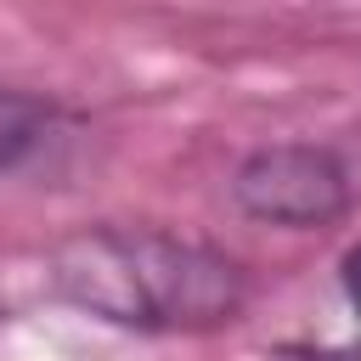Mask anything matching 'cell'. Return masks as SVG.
I'll return each mask as SVG.
<instances>
[{"instance_id": "1", "label": "cell", "mask_w": 361, "mask_h": 361, "mask_svg": "<svg viewBox=\"0 0 361 361\" xmlns=\"http://www.w3.org/2000/svg\"><path fill=\"white\" fill-rule=\"evenodd\" d=\"M45 282L62 305L124 333H220L254 299V276L231 248L130 220L68 231L45 259Z\"/></svg>"}, {"instance_id": "2", "label": "cell", "mask_w": 361, "mask_h": 361, "mask_svg": "<svg viewBox=\"0 0 361 361\" xmlns=\"http://www.w3.org/2000/svg\"><path fill=\"white\" fill-rule=\"evenodd\" d=\"M237 214L282 231H322L355 209V175L327 141H259L226 180Z\"/></svg>"}, {"instance_id": "3", "label": "cell", "mask_w": 361, "mask_h": 361, "mask_svg": "<svg viewBox=\"0 0 361 361\" xmlns=\"http://www.w3.org/2000/svg\"><path fill=\"white\" fill-rule=\"evenodd\" d=\"M62 130V102L23 90V85H0V175H17L23 164H34Z\"/></svg>"}, {"instance_id": "4", "label": "cell", "mask_w": 361, "mask_h": 361, "mask_svg": "<svg viewBox=\"0 0 361 361\" xmlns=\"http://www.w3.org/2000/svg\"><path fill=\"white\" fill-rule=\"evenodd\" d=\"M282 355L293 361H361V243L344 248L338 259V327L282 344Z\"/></svg>"}]
</instances>
